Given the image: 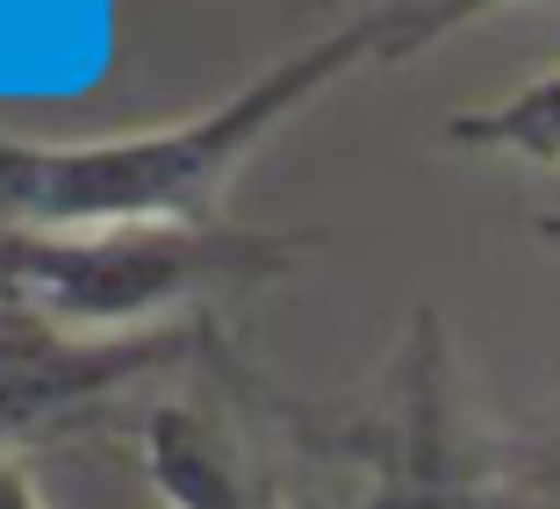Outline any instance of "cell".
<instances>
[{"label": "cell", "instance_id": "1", "mask_svg": "<svg viewBox=\"0 0 560 509\" xmlns=\"http://www.w3.org/2000/svg\"><path fill=\"white\" fill-rule=\"evenodd\" d=\"M396 0L366 8L352 29L266 66L245 94L215 100L187 130H151L130 144H22L0 137V230L86 237V230H209L223 223L215 194L273 122L324 94L360 58H388Z\"/></svg>", "mask_w": 560, "mask_h": 509}, {"label": "cell", "instance_id": "2", "mask_svg": "<svg viewBox=\"0 0 560 509\" xmlns=\"http://www.w3.org/2000/svg\"><path fill=\"white\" fill-rule=\"evenodd\" d=\"M310 251L288 230H86V237H36L0 230V287L44 309L66 330H108L144 316H215V301L252 295Z\"/></svg>", "mask_w": 560, "mask_h": 509}, {"label": "cell", "instance_id": "3", "mask_svg": "<svg viewBox=\"0 0 560 509\" xmlns=\"http://www.w3.org/2000/svg\"><path fill=\"white\" fill-rule=\"evenodd\" d=\"M144 474L173 509H280V488L223 402H151Z\"/></svg>", "mask_w": 560, "mask_h": 509}, {"label": "cell", "instance_id": "4", "mask_svg": "<svg viewBox=\"0 0 560 509\" xmlns=\"http://www.w3.org/2000/svg\"><path fill=\"white\" fill-rule=\"evenodd\" d=\"M460 509H560V402L525 430H475Z\"/></svg>", "mask_w": 560, "mask_h": 509}, {"label": "cell", "instance_id": "5", "mask_svg": "<svg viewBox=\"0 0 560 509\" xmlns=\"http://www.w3.org/2000/svg\"><path fill=\"white\" fill-rule=\"evenodd\" d=\"M481 8H495V0H396V44H388V58L431 50L445 29H460V22L481 15Z\"/></svg>", "mask_w": 560, "mask_h": 509}, {"label": "cell", "instance_id": "6", "mask_svg": "<svg viewBox=\"0 0 560 509\" xmlns=\"http://www.w3.org/2000/svg\"><path fill=\"white\" fill-rule=\"evenodd\" d=\"M539 158H546V165H560V130L546 137V151H539ZM539 230H546V237H560V201L546 209V223H539Z\"/></svg>", "mask_w": 560, "mask_h": 509}, {"label": "cell", "instance_id": "7", "mask_svg": "<svg viewBox=\"0 0 560 509\" xmlns=\"http://www.w3.org/2000/svg\"><path fill=\"white\" fill-rule=\"evenodd\" d=\"M280 509H288V502H280Z\"/></svg>", "mask_w": 560, "mask_h": 509}]
</instances>
